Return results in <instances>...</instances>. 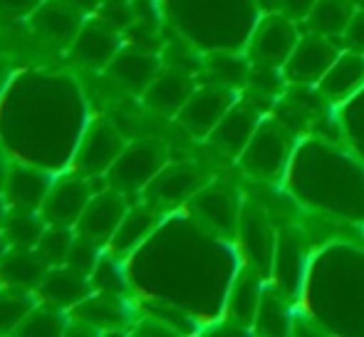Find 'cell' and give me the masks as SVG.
<instances>
[{
    "mask_svg": "<svg viewBox=\"0 0 364 337\" xmlns=\"http://www.w3.org/2000/svg\"><path fill=\"white\" fill-rule=\"evenodd\" d=\"M302 236L295 231H283L278 236V246H275V260L273 270L278 278L280 290L285 293H295L300 288L302 280Z\"/></svg>",
    "mask_w": 364,
    "mask_h": 337,
    "instance_id": "cell-23",
    "label": "cell"
},
{
    "mask_svg": "<svg viewBox=\"0 0 364 337\" xmlns=\"http://www.w3.org/2000/svg\"><path fill=\"white\" fill-rule=\"evenodd\" d=\"M107 70L114 77V82H119L124 90L144 95V90L151 85V80L161 68H159V58L154 53H146L141 48H122Z\"/></svg>",
    "mask_w": 364,
    "mask_h": 337,
    "instance_id": "cell-21",
    "label": "cell"
},
{
    "mask_svg": "<svg viewBox=\"0 0 364 337\" xmlns=\"http://www.w3.org/2000/svg\"><path fill=\"white\" fill-rule=\"evenodd\" d=\"M132 333H134V335H166V337L178 335L176 330H173L171 323H164V320H159V318L139 320V323L132 325Z\"/></svg>",
    "mask_w": 364,
    "mask_h": 337,
    "instance_id": "cell-37",
    "label": "cell"
},
{
    "mask_svg": "<svg viewBox=\"0 0 364 337\" xmlns=\"http://www.w3.org/2000/svg\"><path fill=\"white\" fill-rule=\"evenodd\" d=\"M156 226H159V211L151 203H139V206L129 208L124 213V218H122L117 233L112 236L107 251L117 255V258H127V255L134 253L151 236Z\"/></svg>",
    "mask_w": 364,
    "mask_h": 337,
    "instance_id": "cell-22",
    "label": "cell"
},
{
    "mask_svg": "<svg viewBox=\"0 0 364 337\" xmlns=\"http://www.w3.org/2000/svg\"><path fill=\"white\" fill-rule=\"evenodd\" d=\"M255 328L265 335L288 333V328H290L288 310H285V303L278 293L263 290V298H260V305H258V315H255Z\"/></svg>",
    "mask_w": 364,
    "mask_h": 337,
    "instance_id": "cell-31",
    "label": "cell"
},
{
    "mask_svg": "<svg viewBox=\"0 0 364 337\" xmlns=\"http://www.w3.org/2000/svg\"><path fill=\"white\" fill-rule=\"evenodd\" d=\"M70 328V313L63 308H55L50 303L40 300L28 318L20 323L15 335H35V337H55V335H68Z\"/></svg>",
    "mask_w": 364,
    "mask_h": 337,
    "instance_id": "cell-27",
    "label": "cell"
},
{
    "mask_svg": "<svg viewBox=\"0 0 364 337\" xmlns=\"http://www.w3.org/2000/svg\"><path fill=\"white\" fill-rule=\"evenodd\" d=\"M77 10L80 8L68 0H48V3H40V8L30 15V20H33V28L50 43L73 45L82 23H85V18Z\"/></svg>",
    "mask_w": 364,
    "mask_h": 337,
    "instance_id": "cell-18",
    "label": "cell"
},
{
    "mask_svg": "<svg viewBox=\"0 0 364 337\" xmlns=\"http://www.w3.org/2000/svg\"><path fill=\"white\" fill-rule=\"evenodd\" d=\"M43 0H0V15L5 18H30Z\"/></svg>",
    "mask_w": 364,
    "mask_h": 337,
    "instance_id": "cell-35",
    "label": "cell"
},
{
    "mask_svg": "<svg viewBox=\"0 0 364 337\" xmlns=\"http://www.w3.org/2000/svg\"><path fill=\"white\" fill-rule=\"evenodd\" d=\"M364 87V53L360 50H347L340 53V58L335 60L330 70L325 73V77L317 82V90L325 100L335 102H347L352 95H357Z\"/></svg>",
    "mask_w": 364,
    "mask_h": 337,
    "instance_id": "cell-19",
    "label": "cell"
},
{
    "mask_svg": "<svg viewBox=\"0 0 364 337\" xmlns=\"http://www.w3.org/2000/svg\"><path fill=\"white\" fill-rule=\"evenodd\" d=\"M168 164V149L159 139H139L127 144L107 171V186L127 193H144L159 171Z\"/></svg>",
    "mask_w": 364,
    "mask_h": 337,
    "instance_id": "cell-2",
    "label": "cell"
},
{
    "mask_svg": "<svg viewBox=\"0 0 364 337\" xmlns=\"http://www.w3.org/2000/svg\"><path fill=\"white\" fill-rule=\"evenodd\" d=\"M73 58L90 70H107L114 55L119 53V35L112 23L102 18H90L82 23L80 33L73 40Z\"/></svg>",
    "mask_w": 364,
    "mask_h": 337,
    "instance_id": "cell-14",
    "label": "cell"
},
{
    "mask_svg": "<svg viewBox=\"0 0 364 337\" xmlns=\"http://www.w3.org/2000/svg\"><path fill=\"white\" fill-rule=\"evenodd\" d=\"M8 164H5V159H3V149H0V188H3V183H5V176H8Z\"/></svg>",
    "mask_w": 364,
    "mask_h": 337,
    "instance_id": "cell-39",
    "label": "cell"
},
{
    "mask_svg": "<svg viewBox=\"0 0 364 337\" xmlns=\"http://www.w3.org/2000/svg\"><path fill=\"white\" fill-rule=\"evenodd\" d=\"M8 75H10V68H8V63H5V60L0 58V95H3L5 85H8Z\"/></svg>",
    "mask_w": 364,
    "mask_h": 337,
    "instance_id": "cell-38",
    "label": "cell"
},
{
    "mask_svg": "<svg viewBox=\"0 0 364 337\" xmlns=\"http://www.w3.org/2000/svg\"><path fill=\"white\" fill-rule=\"evenodd\" d=\"M35 293H38V300L70 313L77 303H82L87 295L95 293V288H92L90 278L80 275L70 265H55V268L48 270V275L43 278Z\"/></svg>",
    "mask_w": 364,
    "mask_h": 337,
    "instance_id": "cell-17",
    "label": "cell"
},
{
    "mask_svg": "<svg viewBox=\"0 0 364 337\" xmlns=\"http://www.w3.org/2000/svg\"><path fill=\"white\" fill-rule=\"evenodd\" d=\"M8 241H5V238H3V233H0V260H3L5 258V253H8Z\"/></svg>",
    "mask_w": 364,
    "mask_h": 337,
    "instance_id": "cell-40",
    "label": "cell"
},
{
    "mask_svg": "<svg viewBox=\"0 0 364 337\" xmlns=\"http://www.w3.org/2000/svg\"><path fill=\"white\" fill-rule=\"evenodd\" d=\"M117 255H112L109 251H102L100 260H97L95 270L90 275V283L97 293H114V295H124V288H127V280H124V273L122 268L117 265Z\"/></svg>",
    "mask_w": 364,
    "mask_h": 337,
    "instance_id": "cell-32",
    "label": "cell"
},
{
    "mask_svg": "<svg viewBox=\"0 0 364 337\" xmlns=\"http://www.w3.org/2000/svg\"><path fill=\"white\" fill-rule=\"evenodd\" d=\"M45 218L40 211H23V208H10L5 223L0 228L3 238L10 248H35L45 231Z\"/></svg>",
    "mask_w": 364,
    "mask_h": 337,
    "instance_id": "cell-26",
    "label": "cell"
},
{
    "mask_svg": "<svg viewBox=\"0 0 364 337\" xmlns=\"http://www.w3.org/2000/svg\"><path fill=\"white\" fill-rule=\"evenodd\" d=\"M102 251H105L102 246H97V243L77 236L73 251H70V258H68V263H65V265H70V268L77 270L80 275L90 278L92 270H95V265H97V260H100Z\"/></svg>",
    "mask_w": 364,
    "mask_h": 337,
    "instance_id": "cell-33",
    "label": "cell"
},
{
    "mask_svg": "<svg viewBox=\"0 0 364 337\" xmlns=\"http://www.w3.org/2000/svg\"><path fill=\"white\" fill-rule=\"evenodd\" d=\"M75 228L70 226H53V223H48L43 231V236H40L38 241V253L43 255L45 260L50 263V268H55V265H65L70 258V251H73L75 246Z\"/></svg>",
    "mask_w": 364,
    "mask_h": 337,
    "instance_id": "cell-30",
    "label": "cell"
},
{
    "mask_svg": "<svg viewBox=\"0 0 364 337\" xmlns=\"http://www.w3.org/2000/svg\"><path fill=\"white\" fill-rule=\"evenodd\" d=\"M92 193H95V188H90V178H85L77 171L65 173L53 181L43 206H40V216L45 218V223H53V226L75 228L82 211L90 203Z\"/></svg>",
    "mask_w": 364,
    "mask_h": 337,
    "instance_id": "cell-11",
    "label": "cell"
},
{
    "mask_svg": "<svg viewBox=\"0 0 364 337\" xmlns=\"http://www.w3.org/2000/svg\"><path fill=\"white\" fill-rule=\"evenodd\" d=\"M127 211H129V206H127V196L122 191L112 186H107L105 191H95L87 208L82 211L80 221H77L75 233L80 238H87V241L107 248Z\"/></svg>",
    "mask_w": 364,
    "mask_h": 337,
    "instance_id": "cell-8",
    "label": "cell"
},
{
    "mask_svg": "<svg viewBox=\"0 0 364 337\" xmlns=\"http://www.w3.org/2000/svg\"><path fill=\"white\" fill-rule=\"evenodd\" d=\"M355 10L357 8L352 0H317L315 8L305 18V28L310 33L337 38V35H345Z\"/></svg>",
    "mask_w": 364,
    "mask_h": 337,
    "instance_id": "cell-25",
    "label": "cell"
},
{
    "mask_svg": "<svg viewBox=\"0 0 364 337\" xmlns=\"http://www.w3.org/2000/svg\"><path fill=\"white\" fill-rule=\"evenodd\" d=\"M260 298H263L260 275L253 268H245L243 273H238L233 290L228 295V315L238 325H255Z\"/></svg>",
    "mask_w": 364,
    "mask_h": 337,
    "instance_id": "cell-24",
    "label": "cell"
},
{
    "mask_svg": "<svg viewBox=\"0 0 364 337\" xmlns=\"http://www.w3.org/2000/svg\"><path fill=\"white\" fill-rule=\"evenodd\" d=\"M206 68H208V75H211L213 85H223V87L240 90V87H245L250 80L248 60L240 58V55H233V53L208 55Z\"/></svg>",
    "mask_w": 364,
    "mask_h": 337,
    "instance_id": "cell-29",
    "label": "cell"
},
{
    "mask_svg": "<svg viewBox=\"0 0 364 337\" xmlns=\"http://www.w3.org/2000/svg\"><path fill=\"white\" fill-rule=\"evenodd\" d=\"M260 119H263V114L253 105L235 102L216 124V129L206 137V141L213 146V151H218L225 159H238L248 146L250 137L258 129Z\"/></svg>",
    "mask_w": 364,
    "mask_h": 337,
    "instance_id": "cell-13",
    "label": "cell"
},
{
    "mask_svg": "<svg viewBox=\"0 0 364 337\" xmlns=\"http://www.w3.org/2000/svg\"><path fill=\"white\" fill-rule=\"evenodd\" d=\"M240 206L243 203H238L233 188L225 183H206L188 201V208L203 226L216 233H225V236H235V231H238Z\"/></svg>",
    "mask_w": 364,
    "mask_h": 337,
    "instance_id": "cell-12",
    "label": "cell"
},
{
    "mask_svg": "<svg viewBox=\"0 0 364 337\" xmlns=\"http://www.w3.org/2000/svg\"><path fill=\"white\" fill-rule=\"evenodd\" d=\"M203 186H206V173L201 171V166L166 164L144 188V198L156 211H164V208H176L181 203H188Z\"/></svg>",
    "mask_w": 364,
    "mask_h": 337,
    "instance_id": "cell-10",
    "label": "cell"
},
{
    "mask_svg": "<svg viewBox=\"0 0 364 337\" xmlns=\"http://www.w3.org/2000/svg\"><path fill=\"white\" fill-rule=\"evenodd\" d=\"M292 151V137L288 127L278 119H260L248 146L238 156L243 173L253 181H273L283 173Z\"/></svg>",
    "mask_w": 364,
    "mask_h": 337,
    "instance_id": "cell-1",
    "label": "cell"
},
{
    "mask_svg": "<svg viewBox=\"0 0 364 337\" xmlns=\"http://www.w3.org/2000/svg\"><path fill=\"white\" fill-rule=\"evenodd\" d=\"M193 80L186 70L178 68H164L156 73V77L151 80V85L144 90V105L149 109L159 112L164 117H176L181 112V107L188 102V97L193 95Z\"/></svg>",
    "mask_w": 364,
    "mask_h": 337,
    "instance_id": "cell-16",
    "label": "cell"
},
{
    "mask_svg": "<svg viewBox=\"0 0 364 337\" xmlns=\"http://www.w3.org/2000/svg\"><path fill=\"white\" fill-rule=\"evenodd\" d=\"M337 58H340V50L332 43V38L307 33L305 38L297 40L288 63L283 65V75L288 82L295 85H317Z\"/></svg>",
    "mask_w": 364,
    "mask_h": 337,
    "instance_id": "cell-9",
    "label": "cell"
},
{
    "mask_svg": "<svg viewBox=\"0 0 364 337\" xmlns=\"http://www.w3.org/2000/svg\"><path fill=\"white\" fill-rule=\"evenodd\" d=\"M38 293L0 285V335H15L30 310L38 305Z\"/></svg>",
    "mask_w": 364,
    "mask_h": 337,
    "instance_id": "cell-28",
    "label": "cell"
},
{
    "mask_svg": "<svg viewBox=\"0 0 364 337\" xmlns=\"http://www.w3.org/2000/svg\"><path fill=\"white\" fill-rule=\"evenodd\" d=\"M295 20L283 13H270L255 25L248 45V60L253 65H270V68H283L288 63L290 53L297 45Z\"/></svg>",
    "mask_w": 364,
    "mask_h": 337,
    "instance_id": "cell-7",
    "label": "cell"
},
{
    "mask_svg": "<svg viewBox=\"0 0 364 337\" xmlns=\"http://www.w3.org/2000/svg\"><path fill=\"white\" fill-rule=\"evenodd\" d=\"M342 38H345V45L350 50L364 53V10H355V15H352L350 25H347Z\"/></svg>",
    "mask_w": 364,
    "mask_h": 337,
    "instance_id": "cell-34",
    "label": "cell"
},
{
    "mask_svg": "<svg viewBox=\"0 0 364 337\" xmlns=\"http://www.w3.org/2000/svg\"><path fill=\"white\" fill-rule=\"evenodd\" d=\"M235 236H238L240 251H243L248 265L260 278L273 273L278 236H275L268 213H265L263 208L253 206V203L240 206V218H238V231H235Z\"/></svg>",
    "mask_w": 364,
    "mask_h": 337,
    "instance_id": "cell-5",
    "label": "cell"
},
{
    "mask_svg": "<svg viewBox=\"0 0 364 337\" xmlns=\"http://www.w3.org/2000/svg\"><path fill=\"white\" fill-rule=\"evenodd\" d=\"M48 270L50 263L38 253V248H8L0 260V285L35 293Z\"/></svg>",
    "mask_w": 364,
    "mask_h": 337,
    "instance_id": "cell-20",
    "label": "cell"
},
{
    "mask_svg": "<svg viewBox=\"0 0 364 337\" xmlns=\"http://www.w3.org/2000/svg\"><path fill=\"white\" fill-rule=\"evenodd\" d=\"M238 102V90L223 85H208L201 90H193L188 102L176 114V122L196 139H206L223 114Z\"/></svg>",
    "mask_w": 364,
    "mask_h": 337,
    "instance_id": "cell-6",
    "label": "cell"
},
{
    "mask_svg": "<svg viewBox=\"0 0 364 337\" xmlns=\"http://www.w3.org/2000/svg\"><path fill=\"white\" fill-rule=\"evenodd\" d=\"M132 310L114 293H92L82 303L70 310V328L77 335H102V333H119L132 328Z\"/></svg>",
    "mask_w": 364,
    "mask_h": 337,
    "instance_id": "cell-4",
    "label": "cell"
},
{
    "mask_svg": "<svg viewBox=\"0 0 364 337\" xmlns=\"http://www.w3.org/2000/svg\"><path fill=\"white\" fill-rule=\"evenodd\" d=\"M317 0H275V10L288 15L290 20H305Z\"/></svg>",
    "mask_w": 364,
    "mask_h": 337,
    "instance_id": "cell-36",
    "label": "cell"
},
{
    "mask_svg": "<svg viewBox=\"0 0 364 337\" xmlns=\"http://www.w3.org/2000/svg\"><path fill=\"white\" fill-rule=\"evenodd\" d=\"M55 176L45 168L30 164H13L8 168V176L3 183V196L10 208L23 211H40Z\"/></svg>",
    "mask_w": 364,
    "mask_h": 337,
    "instance_id": "cell-15",
    "label": "cell"
},
{
    "mask_svg": "<svg viewBox=\"0 0 364 337\" xmlns=\"http://www.w3.org/2000/svg\"><path fill=\"white\" fill-rule=\"evenodd\" d=\"M124 146V137L119 134V129L112 122L95 119L87 127V132L80 139V146L75 149L73 171L82 173L90 181L92 178H105Z\"/></svg>",
    "mask_w": 364,
    "mask_h": 337,
    "instance_id": "cell-3",
    "label": "cell"
}]
</instances>
